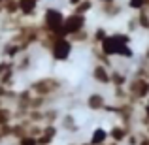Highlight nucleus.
<instances>
[{"label":"nucleus","instance_id":"ddd939ff","mask_svg":"<svg viewBox=\"0 0 149 145\" xmlns=\"http://www.w3.org/2000/svg\"><path fill=\"white\" fill-rule=\"evenodd\" d=\"M70 42H72L74 45H76V44H77V45H81V44H91V32L85 28V30H81V32L70 36Z\"/></svg>","mask_w":149,"mask_h":145},{"label":"nucleus","instance_id":"1a4fd4ad","mask_svg":"<svg viewBox=\"0 0 149 145\" xmlns=\"http://www.w3.org/2000/svg\"><path fill=\"white\" fill-rule=\"evenodd\" d=\"M91 145H106L109 142V136H108V128L104 126H96L95 130L91 132V138L87 139Z\"/></svg>","mask_w":149,"mask_h":145},{"label":"nucleus","instance_id":"0eeeda50","mask_svg":"<svg viewBox=\"0 0 149 145\" xmlns=\"http://www.w3.org/2000/svg\"><path fill=\"white\" fill-rule=\"evenodd\" d=\"M32 64H34V57H32V53H23V55H19L17 58L13 60V68H15V72L17 74H25V72H29L30 68H32Z\"/></svg>","mask_w":149,"mask_h":145},{"label":"nucleus","instance_id":"6e6552de","mask_svg":"<svg viewBox=\"0 0 149 145\" xmlns=\"http://www.w3.org/2000/svg\"><path fill=\"white\" fill-rule=\"evenodd\" d=\"M38 4L40 2H36V0H19V15L30 21L38 11Z\"/></svg>","mask_w":149,"mask_h":145},{"label":"nucleus","instance_id":"f03ea898","mask_svg":"<svg viewBox=\"0 0 149 145\" xmlns=\"http://www.w3.org/2000/svg\"><path fill=\"white\" fill-rule=\"evenodd\" d=\"M91 79L100 87H111V68L100 62H93L91 68Z\"/></svg>","mask_w":149,"mask_h":145},{"label":"nucleus","instance_id":"f257e3e1","mask_svg":"<svg viewBox=\"0 0 149 145\" xmlns=\"http://www.w3.org/2000/svg\"><path fill=\"white\" fill-rule=\"evenodd\" d=\"M72 51H74V44L70 42V38H57L47 47V53L53 62H66L72 57Z\"/></svg>","mask_w":149,"mask_h":145},{"label":"nucleus","instance_id":"f8f14e48","mask_svg":"<svg viewBox=\"0 0 149 145\" xmlns=\"http://www.w3.org/2000/svg\"><path fill=\"white\" fill-rule=\"evenodd\" d=\"M93 8H95V2H93V0H81L77 6L72 8V11L77 13V15H87L89 11H93Z\"/></svg>","mask_w":149,"mask_h":145},{"label":"nucleus","instance_id":"7ed1b4c3","mask_svg":"<svg viewBox=\"0 0 149 145\" xmlns=\"http://www.w3.org/2000/svg\"><path fill=\"white\" fill-rule=\"evenodd\" d=\"M87 28V15H77V13H70V15H66V19H64V30H66V34H68V38L70 36H74V34H77V32H81V30H85Z\"/></svg>","mask_w":149,"mask_h":145},{"label":"nucleus","instance_id":"9b49d317","mask_svg":"<svg viewBox=\"0 0 149 145\" xmlns=\"http://www.w3.org/2000/svg\"><path fill=\"white\" fill-rule=\"evenodd\" d=\"M108 36H109L108 28H104V26H98V28H95V30L91 32V45H100Z\"/></svg>","mask_w":149,"mask_h":145},{"label":"nucleus","instance_id":"f3484780","mask_svg":"<svg viewBox=\"0 0 149 145\" xmlns=\"http://www.w3.org/2000/svg\"><path fill=\"white\" fill-rule=\"evenodd\" d=\"M93 2H98V4H106V2H117V0H93Z\"/></svg>","mask_w":149,"mask_h":145},{"label":"nucleus","instance_id":"39448f33","mask_svg":"<svg viewBox=\"0 0 149 145\" xmlns=\"http://www.w3.org/2000/svg\"><path fill=\"white\" fill-rule=\"evenodd\" d=\"M134 130V128L127 126V124L123 123H117L113 124V126L108 128V136H109V142L117 143V145H125V142H127V138L130 136V132Z\"/></svg>","mask_w":149,"mask_h":145},{"label":"nucleus","instance_id":"a211bd4d","mask_svg":"<svg viewBox=\"0 0 149 145\" xmlns=\"http://www.w3.org/2000/svg\"><path fill=\"white\" fill-rule=\"evenodd\" d=\"M36 2H42V0H36Z\"/></svg>","mask_w":149,"mask_h":145},{"label":"nucleus","instance_id":"423d86ee","mask_svg":"<svg viewBox=\"0 0 149 145\" xmlns=\"http://www.w3.org/2000/svg\"><path fill=\"white\" fill-rule=\"evenodd\" d=\"M57 124H58V128H61L62 132H68V134H76V132L79 130V123H77L76 115H74L72 111H64L62 113Z\"/></svg>","mask_w":149,"mask_h":145},{"label":"nucleus","instance_id":"9d476101","mask_svg":"<svg viewBox=\"0 0 149 145\" xmlns=\"http://www.w3.org/2000/svg\"><path fill=\"white\" fill-rule=\"evenodd\" d=\"M123 11V6L119 2H106V4H100V13L106 15L108 19H113Z\"/></svg>","mask_w":149,"mask_h":145},{"label":"nucleus","instance_id":"20e7f679","mask_svg":"<svg viewBox=\"0 0 149 145\" xmlns=\"http://www.w3.org/2000/svg\"><path fill=\"white\" fill-rule=\"evenodd\" d=\"M108 104H109L108 96H106L104 92H100V91L89 92L87 98H85V105H87V109H91L93 113L106 111V105H108Z\"/></svg>","mask_w":149,"mask_h":145},{"label":"nucleus","instance_id":"2eb2a0df","mask_svg":"<svg viewBox=\"0 0 149 145\" xmlns=\"http://www.w3.org/2000/svg\"><path fill=\"white\" fill-rule=\"evenodd\" d=\"M17 145H38V139L32 138V136H23V138L17 139Z\"/></svg>","mask_w":149,"mask_h":145},{"label":"nucleus","instance_id":"dca6fc26","mask_svg":"<svg viewBox=\"0 0 149 145\" xmlns=\"http://www.w3.org/2000/svg\"><path fill=\"white\" fill-rule=\"evenodd\" d=\"M79 2H81V0H68V4H70V6H72V8H74V6H77V4H79Z\"/></svg>","mask_w":149,"mask_h":145},{"label":"nucleus","instance_id":"4468645a","mask_svg":"<svg viewBox=\"0 0 149 145\" xmlns=\"http://www.w3.org/2000/svg\"><path fill=\"white\" fill-rule=\"evenodd\" d=\"M128 8L134 11H142L146 8V0H128Z\"/></svg>","mask_w":149,"mask_h":145}]
</instances>
